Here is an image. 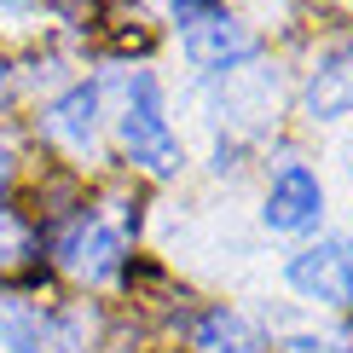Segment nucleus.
<instances>
[{
	"label": "nucleus",
	"instance_id": "nucleus-1",
	"mask_svg": "<svg viewBox=\"0 0 353 353\" xmlns=\"http://www.w3.org/2000/svg\"><path fill=\"white\" fill-rule=\"evenodd\" d=\"M122 145L145 174H174L180 168V145L168 134L157 76H134V93H128V110H122Z\"/></svg>",
	"mask_w": 353,
	"mask_h": 353
},
{
	"label": "nucleus",
	"instance_id": "nucleus-2",
	"mask_svg": "<svg viewBox=\"0 0 353 353\" xmlns=\"http://www.w3.org/2000/svg\"><path fill=\"white\" fill-rule=\"evenodd\" d=\"M58 255H64L70 278H81V284H110V278L122 272V232L105 226V220H81V226L58 243Z\"/></svg>",
	"mask_w": 353,
	"mask_h": 353
},
{
	"label": "nucleus",
	"instance_id": "nucleus-3",
	"mask_svg": "<svg viewBox=\"0 0 353 353\" xmlns=\"http://www.w3.org/2000/svg\"><path fill=\"white\" fill-rule=\"evenodd\" d=\"M261 214H267L272 232H290V238H296V232H313L319 214H325V185H319L307 168H284L272 180L267 209H261Z\"/></svg>",
	"mask_w": 353,
	"mask_h": 353
},
{
	"label": "nucleus",
	"instance_id": "nucleus-4",
	"mask_svg": "<svg viewBox=\"0 0 353 353\" xmlns=\"http://www.w3.org/2000/svg\"><path fill=\"white\" fill-rule=\"evenodd\" d=\"M347 261H353V243H342V238H330V243H319V249H301V255L290 261V290H301L307 301L342 307Z\"/></svg>",
	"mask_w": 353,
	"mask_h": 353
},
{
	"label": "nucleus",
	"instance_id": "nucleus-5",
	"mask_svg": "<svg viewBox=\"0 0 353 353\" xmlns=\"http://www.w3.org/2000/svg\"><path fill=\"white\" fill-rule=\"evenodd\" d=\"M180 52L197 70H232L238 58L255 52V35L243 23H232V18H203V23H191L180 35Z\"/></svg>",
	"mask_w": 353,
	"mask_h": 353
},
{
	"label": "nucleus",
	"instance_id": "nucleus-6",
	"mask_svg": "<svg viewBox=\"0 0 353 353\" xmlns=\"http://www.w3.org/2000/svg\"><path fill=\"white\" fill-rule=\"evenodd\" d=\"M41 128L58 139V145H70V151H93V134H99V87H70L58 105L41 116Z\"/></svg>",
	"mask_w": 353,
	"mask_h": 353
},
{
	"label": "nucleus",
	"instance_id": "nucleus-7",
	"mask_svg": "<svg viewBox=\"0 0 353 353\" xmlns=\"http://www.w3.org/2000/svg\"><path fill=\"white\" fill-rule=\"evenodd\" d=\"M307 110L313 116H347L353 110V47L330 52L307 81Z\"/></svg>",
	"mask_w": 353,
	"mask_h": 353
},
{
	"label": "nucleus",
	"instance_id": "nucleus-8",
	"mask_svg": "<svg viewBox=\"0 0 353 353\" xmlns=\"http://www.w3.org/2000/svg\"><path fill=\"white\" fill-rule=\"evenodd\" d=\"M52 330L23 296H0V353H47Z\"/></svg>",
	"mask_w": 353,
	"mask_h": 353
},
{
	"label": "nucleus",
	"instance_id": "nucleus-9",
	"mask_svg": "<svg viewBox=\"0 0 353 353\" xmlns=\"http://www.w3.org/2000/svg\"><path fill=\"white\" fill-rule=\"evenodd\" d=\"M197 347H203V353H261V336L249 330L238 313L214 307V313L197 325Z\"/></svg>",
	"mask_w": 353,
	"mask_h": 353
},
{
	"label": "nucleus",
	"instance_id": "nucleus-10",
	"mask_svg": "<svg viewBox=\"0 0 353 353\" xmlns=\"http://www.w3.org/2000/svg\"><path fill=\"white\" fill-rule=\"evenodd\" d=\"M23 255H29V226H23L18 214L0 209V267H18Z\"/></svg>",
	"mask_w": 353,
	"mask_h": 353
},
{
	"label": "nucleus",
	"instance_id": "nucleus-11",
	"mask_svg": "<svg viewBox=\"0 0 353 353\" xmlns=\"http://www.w3.org/2000/svg\"><path fill=\"white\" fill-rule=\"evenodd\" d=\"M290 353H347V342H319V336H290Z\"/></svg>",
	"mask_w": 353,
	"mask_h": 353
},
{
	"label": "nucleus",
	"instance_id": "nucleus-12",
	"mask_svg": "<svg viewBox=\"0 0 353 353\" xmlns=\"http://www.w3.org/2000/svg\"><path fill=\"white\" fill-rule=\"evenodd\" d=\"M342 307H353V261H347V284H342Z\"/></svg>",
	"mask_w": 353,
	"mask_h": 353
},
{
	"label": "nucleus",
	"instance_id": "nucleus-13",
	"mask_svg": "<svg viewBox=\"0 0 353 353\" xmlns=\"http://www.w3.org/2000/svg\"><path fill=\"white\" fill-rule=\"evenodd\" d=\"M6 174H12V157H6V145H0V185H6Z\"/></svg>",
	"mask_w": 353,
	"mask_h": 353
},
{
	"label": "nucleus",
	"instance_id": "nucleus-14",
	"mask_svg": "<svg viewBox=\"0 0 353 353\" xmlns=\"http://www.w3.org/2000/svg\"><path fill=\"white\" fill-rule=\"evenodd\" d=\"M0 12H29V0H0Z\"/></svg>",
	"mask_w": 353,
	"mask_h": 353
},
{
	"label": "nucleus",
	"instance_id": "nucleus-15",
	"mask_svg": "<svg viewBox=\"0 0 353 353\" xmlns=\"http://www.w3.org/2000/svg\"><path fill=\"white\" fill-rule=\"evenodd\" d=\"M0 93H6V64H0Z\"/></svg>",
	"mask_w": 353,
	"mask_h": 353
}]
</instances>
